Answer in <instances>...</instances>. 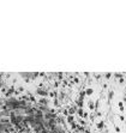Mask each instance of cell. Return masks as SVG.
<instances>
[{
	"instance_id": "cell-8",
	"label": "cell",
	"mask_w": 126,
	"mask_h": 133,
	"mask_svg": "<svg viewBox=\"0 0 126 133\" xmlns=\"http://www.w3.org/2000/svg\"><path fill=\"white\" fill-rule=\"evenodd\" d=\"M118 106H119V109H120V112H124V110H125V107H124V101L119 102Z\"/></svg>"
},
{
	"instance_id": "cell-7",
	"label": "cell",
	"mask_w": 126,
	"mask_h": 133,
	"mask_svg": "<svg viewBox=\"0 0 126 133\" xmlns=\"http://www.w3.org/2000/svg\"><path fill=\"white\" fill-rule=\"evenodd\" d=\"M114 97V90H112V89H110L109 91H108V100H112V98Z\"/></svg>"
},
{
	"instance_id": "cell-18",
	"label": "cell",
	"mask_w": 126,
	"mask_h": 133,
	"mask_svg": "<svg viewBox=\"0 0 126 133\" xmlns=\"http://www.w3.org/2000/svg\"><path fill=\"white\" fill-rule=\"evenodd\" d=\"M103 89H107V88H108V85H107V84H103Z\"/></svg>"
},
{
	"instance_id": "cell-3",
	"label": "cell",
	"mask_w": 126,
	"mask_h": 133,
	"mask_svg": "<svg viewBox=\"0 0 126 133\" xmlns=\"http://www.w3.org/2000/svg\"><path fill=\"white\" fill-rule=\"evenodd\" d=\"M65 119H66V121L68 122V124H71V122L75 121V115H71V114H68V115H67Z\"/></svg>"
},
{
	"instance_id": "cell-11",
	"label": "cell",
	"mask_w": 126,
	"mask_h": 133,
	"mask_svg": "<svg viewBox=\"0 0 126 133\" xmlns=\"http://www.w3.org/2000/svg\"><path fill=\"white\" fill-rule=\"evenodd\" d=\"M94 77H95V79H96V80H100V79H101V77H102V75H99V73H97V75H94Z\"/></svg>"
},
{
	"instance_id": "cell-13",
	"label": "cell",
	"mask_w": 126,
	"mask_h": 133,
	"mask_svg": "<svg viewBox=\"0 0 126 133\" xmlns=\"http://www.w3.org/2000/svg\"><path fill=\"white\" fill-rule=\"evenodd\" d=\"M113 76V73H106L105 75V77H106V79H110V77Z\"/></svg>"
},
{
	"instance_id": "cell-12",
	"label": "cell",
	"mask_w": 126,
	"mask_h": 133,
	"mask_svg": "<svg viewBox=\"0 0 126 133\" xmlns=\"http://www.w3.org/2000/svg\"><path fill=\"white\" fill-rule=\"evenodd\" d=\"M88 117H89V114H88L87 112H84V114H83V119H84V120H87Z\"/></svg>"
},
{
	"instance_id": "cell-19",
	"label": "cell",
	"mask_w": 126,
	"mask_h": 133,
	"mask_svg": "<svg viewBox=\"0 0 126 133\" xmlns=\"http://www.w3.org/2000/svg\"><path fill=\"white\" fill-rule=\"evenodd\" d=\"M102 133H108V131H107V129H106V131H105V132H102Z\"/></svg>"
},
{
	"instance_id": "cell-16",
	"label": "cell",
	"mask_w": 126,
	"mask_h": 133,
	"mask_svg": "<svg viewBox=\"0 0 126 133\" xmlns=\"http://www.w3.org/2000/svg\"><path fill=\"white\" fill-rule=\"evenodd\" d=\"M17 80H18V79H17V78H13V79H12V83H13V84H16V83H17Z\"/></svg>"
},
{
	"instance_id": "cell-21",
	"label": "cell",
	"mask_w": 126,
	"mask_h": 133,
	"mask_svg": "<svg viewBox=\"0 0 126 133\" xmlns=\"http://www.w3.org/2000/svg\"><path fill=\"white\" fill-rule=\"evenodd\" d=\"M5 133H10V132H5Z\"/></svg>"
},
{
	"instance_id": "cell-5",
	"label": "cell",
	"mask_w": 126,
	"mask_h": 133,
	"mask_svg": "<svg viewBox=\"0 0 126 133\" xmlns=\"http://www.w3.org/2000/svg\"><path fill=\"white\" fill-rule=\"evenodd\" d=\"M88 107H89V109H90V110H95V103L93 101L88 102Z\"/></svg>"
},
{
	"instance_id": "cell-10",
	"label": "cell",
	"mask_w": 126,
	"mask_h": 133,
	"mask_svg": "<svg viewBox=\"0 0 126 133\" xmlns=\"http://www.w3.org/2000/svg\"><path fill=\"white\" fill-rule=\"evenodd\" d=\"M113 76L115 77V79H119V78H121L122 76H125V75H122V73H114Z\"/></svg>"
},
{
	"instance_id": "cell-15",
	"label": "cell",
	"mask_w": 126,
	"mask_h": 133,
	"mask_svg": "<svg viewBox=\"0 0 126 133\" xmlns=\"http://www.w3.org/2000/svg\"><path fill=\"white\" fill-rule=\"evenodd\" d=\"M115 132L120 133V127H119V126H115Z\"/></svg>"
},
{
	"instance_id": "cell-1",
	"label": "cell",
	"mask_w": 126,
	"mask_h": 133,
	"mask_svg": "<svg viewBox=\"0 0 126 133\" xmlns=\"http://www.w3.org/2000/svg\"><path fill=\"white\" fill-rule=\"evenodd\" d=\"M37 103L42 104V106H48V104H49V100H48L47 97H40L39 100H37Z\"/></svg>"
},
{
	"instance_id": "cell-14",
	"label": "cell",
	"mask_w": 126,
	"mask_h": 133,
	"mask_svg": "<svg viewBox=\"0 0 126 133\" xmlns=\"http://www.w3.org/2000/svg\"><path fill=\"white\" fill-rule=\"evenodd\" d=\"M119 119H120L121 121H125V116H124V115H119Z\"/></svg>"
},
{
	"instance_id": "cell-17",
	"label": "cell",
	"mask_w": 126,
	"mask_h": 133,
	"mask_svg": "<svg viewBox=\"0 0 126 133\" xmlns=\"http://www.w3.org/2000/svg\"><path fill=\"white\" fill-rule=\"evenodd\" d=\"M122 101H124V102H125V103H126V94L124 95V98H122Z\"/></svg>"
},
{
	"instance_id": "cell-2",
	"label": "cell",
	"mask_w": 126,
	"mask_h": 133,
	"mask_svg": "<svg viewBox=\"0 0 126 133\" xmlns=\"http://www.w3.org/2000/svg\"><path fill=\"white\" fill-rule=\"evenodd\" d=\"M96 128L99 129V131H102L105 128V121H99L96 124Z\"/></svg>"
},
{
	"instance_id": "cell-4",
	"label": "cell",
	"mask_w": 126,
	"mask_h": 133,
	"mask_svg": "<svg viewBox=\"0 0 126 133\" xmlns=\"http://www.w3.org/2000/svg\"><path fill=\"white\" fill-rule=\"evenodd\" d=\"M85 92H87V96H91L94 94V89L93 88H85Z\"/></svg>"
},
{
	"instance_id": "cell-20",
	"label": "cell",
	"mask_w": 126,
	"mask_h": 133,
	"mask_svg": "<svg viewBox=\"0 0 126 133\" xmlns=\"http://www.w3.org/2000/svg\"><path fill=\"white\" fill-rule=\"evenodd\" d=\"M124 122H125V125H126V119H125V121H124Z\"/></svg>"
},
{
	"instance_id": "cell-9",
	"label": "cell",
	"mask_w": 126,
	"mask_h": 133,
	"mask_svg": "<svg viewBox=\"0 0 126 133\" xmlns=\"http://www.w3.org/2000/svg\"><path fill=\"white\" fill-rule=\"evenodd\" d=\"M17 90H18V92H19V94H24L25 89H24L23 86H18V89H17Z\"/></svg>"
},
{
	"instance_id": "cell-6",
	"label": "cell",
	"mask_w": 126,
	"mask_h": 133,
	"mask_svg": "<svg viewBox=\"0 0 126 133\" xmlns=\"http://www.w3.org/2000/svg\"><path fill=\"white\" fill-rule=\"evenodd\" d=\"M83 114H84L83 108H78V109H77V115H78V117H83Z\"/></svg>"
}]
</instances>
